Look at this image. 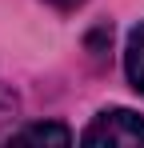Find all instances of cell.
<instances>
[{
  "label": "cell",
  "mask_w": 144,
  "mask_h": 148,
  "mask_svg": "<svg viewBox=\"0 0 144 148\" xmlns=\"http://www.w3.org/2000/svg\"><path fill=\"white\" fill-rule=\"evenodd\" d=\"M124 72H128V84L144 96V20L128 32V44H124Z\"/></svg>",
  "instance_id": "cell-3"
},
{
  "label": "cell",
  "mask_w": 144,
  "mask_h": 148,
  "mask_svg": "<svg viewBox=\"0 0 144 148\" xmlns=\"http://www.w3.org/2000/svg\"><path fill=\"white\" fill-rule=\"evenodd\" d=\"M12 144H72V128L68 124H24L20 132L8 136Z\"/></svg>",
  "instance_id": "cell-2"
},
{
  "label": "cell",
  "mask_w": 144,
  "mask_h": 148,
  "mask_svg": "<svg viewBox=\"0 0 144 148\" xmlns=\"http://www.w3.org/2000/svg\"><path fill=\"white\" fill-rule=\"evenodd\" d=\"M84 144H140L144 148V116L132 108H104L80 132Z\"/></svg>",
  "instance_id": "cell-1"
},
{
  "label": "cell",
  "mask_w": 144,
  "mask_h": 148,
  "mask_svg": "<svg viewBox=\"0 0 144 148\" xmlns=\"http://www.w3.org/2000/svg\"><path fill=\"white\" fill-rule=\"evenodd\" d=\"M44 4H52V8H60V12H72V8H80L84 0H44Z\"/></svg>",
  "instance_id": "cell-4"
}]
</instances>
